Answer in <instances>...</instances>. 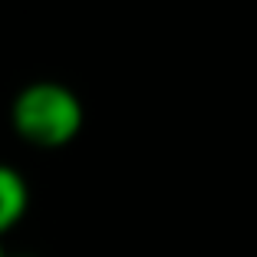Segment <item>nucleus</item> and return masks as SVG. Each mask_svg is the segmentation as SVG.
Wrapping results in <instances>:
<instances>
[{
  "label": "nucleus",
  "mask_w": 257,
  "mask_h": 257,
  "mask_svg": "<svg viewBox=\"0 0 257 257\" xmlns=\"http://www.w3.org/2000/svg\"><path fill=\"white\" fill-rule=\"evenodd\" d=\"M83 99L56 79H37L23 86L10 106L14 132L33 149H63L83 132Z\"/></svg>",
  "instance_id": "1"
},
{
  "label": "nucleus",
  "mask_w": 257,
  "mask_h": 257,
  "mask_svg": "<svg viewBox=\"0 0 257 257\" xmlns=\"http://www.w3.org/2000/svg\"><path fill=\"white\" fill-rule=\"evenodd\" d=\"M30 211V185L14 165L0 162V237L10 234Z\"/></svg>",
  "instance_id": "2"
},
{
  "label": "nucleus",
  "mask_w": 257,
  "mask_h": 257,
  "mask_svg": "<svg viewBox=\"0 0 257 257\" xmlns=\"http://www.w3.org/2000/svg\"><path fill=\"white\" fill-rule=\"evenodd\" d=\"M0 257H7V254H4V247H0Z\"/></svg>",
  "instance_id": "3"
},
{
  "label": "nucleus",
  "mask_w": 257,
  "mask_h": 257,
  "mask_svg": "<svg viewBox=\"0 0 257 257\" xmlns=\"http://www.w3.org/2000/svg\"><path fill=\"white\" fill-rule=\"evenodd\" d=\"M17 257H30V254H17Z\"/></svg>",
  "instance_id": "4"
}]
</instances>
